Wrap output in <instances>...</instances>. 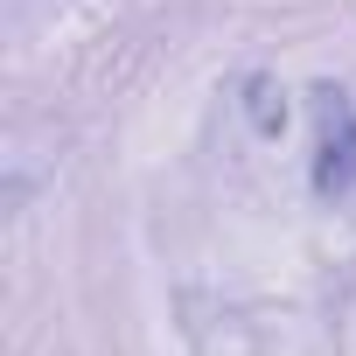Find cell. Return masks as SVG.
<instances>
[{
    "label": "cell",
    "instance_id": "6da1fadb",
    "mask_svg": "<svg viewBox=\"0 0 356 356\" xmlns=\"http://www.w3.org/2000/svg\"><path fill=\"white\" fill-rule=\"evenodd\" d=\"M356 189V105L342 91H321V147H314V196L335 203Z\"/></svg>",
    "mask_w": 356,
    "mask_h": 356
},
{
    "label": "cell",
    "instance_id": "7a4b0ae2",
    "mask_svg": "<svg viewBox=\"0 0 356 356\" xmlns=\"http://www.w3.org/2000/svg\"><path fill=\"white\" fill-rule=\"evenodd\" d=\"M252 119H259V133H280V119H286V112H273V91L266 84H252Z\"/></svg>",
    "mask_w": 356,
    "mask_h": 356
}]
</instances>
